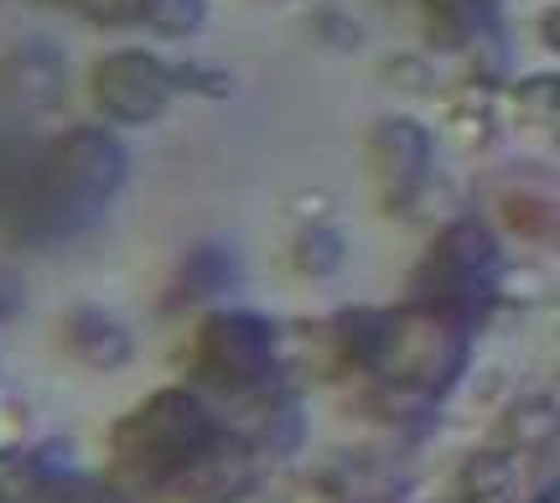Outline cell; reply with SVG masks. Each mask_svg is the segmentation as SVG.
I'll list each match as a JSON object with an SVG mask.
<instances>
[{"label": "cell", "instance_id": "cell-1", "mask_svg": "<svg viewBox=\"0 0 560 503\" xmlns=\"http://www.w3.org/2000/svg\"><path fill=\"white\" fill-rule=\"evenodd\" d=\"M462 353H467V332H462V312L452 306H405L363 327V363L395 389L441 395L457 379Z\"/></svg>", "mask_w": 560, "mask_h": 503}, {"label": "cell", "instance_id": "cell-2", "mask_svg": "<svg viewBox=\"0 0 560 503\" xmlns=\"http://www.w3.org/2000/svg\"><path fill=\"white\" fill-rule=\"evenodd\" d=\"M125 177V151L100 130H73L47 145L32 182V213L42 229H73L100 208Z\"/></svg>", "mask_w": 560, "mask_h": 503}, {"label": "cell", "instance_id": "cell-3", "mask_svg": "<svg viewBox=\"0 0 560 503\" xmlns=\"http://www.w3.org/2000/svg\"><path fill=\"white\" fill-rule=\"evenodd\" d=\"M213 442L219 431L192 395H156L120 431V463L136 467L140 478H172L182 467L202 463Z\"/></svg>", "mask_w": 560, "mask_h": 503}, {"label": "cell", "instance_id": "cell-4", "mask_svg": "<svg viewBox=\"0 0 560 503\" xmlns=\"http://www.w3.org/2000/svg\"><path fill=\"white\" fill-rule=\"evenodd\" d=\"M493 285H499V249L478 223H452L416 270L420 296L431 306H452V312L482 302Z\"/></svg>", "mask_w": 560, "mask_h": 503}, {"label": "cell", "instance_id": "cell-5", "mask_svg": "<svg viewBox=\"0 0 560 503\" xmlns=\"http://www.w3.org/2000/svg\"><path fill=\"white\" fill-rule=\"evenodd\" d=\"M94 100L109 120L151 125L172 100V73L151 52H115L94 79Z\"/></svg>", "mask_w": 560, "mask_h": 503}, {"label": "cell", "instance_id": "cell-6", "mask_svg": "<svg viewBox=\"0 0 560 503\" xmlns=\"http://www.w3.org/2000/svg\"><path fill=\"white\" fill-rule=\"evenodd\" d=\"M202 353H208V369L223 384H240V389L260 384L276 369L270 327L255 323V317H213L202 327Z\"/></svg>", "mask_w": 560, "mask_h": 503}, {"label": "cell", "instance_id": "cell-7", "mask_svg": "<svg viewBox=\"0 0 560 503\" xmlns=\"http://www.w3.org/2000/svg\"><path fill=\"white\" fill-rule=\"evenodd\" d=\"M369 156H374V177L389 192V208H400L431 172V136L416 120H384L369 141Z\"/></svg>", "mask_w": 560, "mask_h": 503}, {"label": "cell", "instance_id": "cell-8", "mask_svg": "<svg viewBox=\"0 0 560 503\" xmlns=\"http://www.w3.org/2000/svg\"><path fill=\"white\" fill-rule=\"evenodd\" d=\"M338 265H342V239L332 229H306L296 239V270H306V276H332Z\"/></svg>", "mask_w": 560, "mask_h": 503}, {"label": "cell", "instance_id": "cell-9", "mask_svg": "<svg viewBox=\"0 0 560 503\" xmlns=\"http://www.w3.org/2000/svg\"><path fill=\"white\" fill-rule=\"evenodd\" d=\"M145 21L166 37H187L202 26V0H145Z\"/></svg>", "mask_w": 560, "mask_h": 503}, {"label": "cell", "instance_id": "cell-10", "mask_svg": "<svg viewBox=\"0 0 560 503\" xmlns=\"http://www.w3.org/2000/svg\"><path fill=\"white\" fill-rule=\"evenodd\" d=\"M556 431V405H524L520 416V442H545Z\"/></svg>", "mask_w": 560, "mask_h": 503}, {"label": "cell", "instance_id": "cell-11", "mask_svg": "<svg viewBox=\"0 0 560 503\" xmlns=\"http://www.w3.org/2000/svg\"><path fill=\"white\" fill-rule=\"evenodd\" d=\"M545 42H556V47H560V11H556V16H545Z\"/></svg>", "mask_w": 560, "mask_h": 503}]
</instances>
